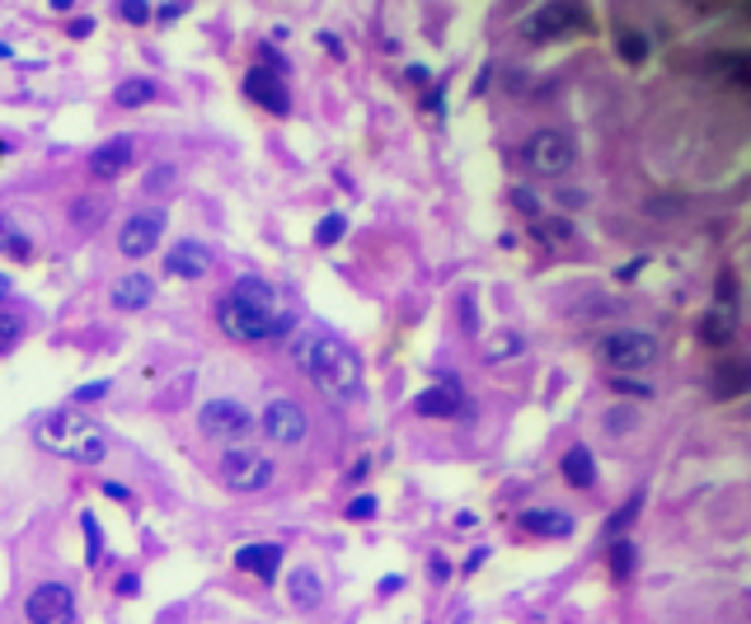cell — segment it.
Wrapping results in <instances>:
<instances>
[{
	"instance_id": "cell-33",
	"label": "cell",
	"mask_w": 751,
	"mask_h": 624,
	"mask_svg": "<svg viewBox=\"0 0 751 624\" xmlns=\"http://www.w3.org/2000/svg\"><path fill=\"white\" fill-rule=\"evenodd\" d=\"M634 517H639V497H630V503H624V507L616 512V517H610V536H616V530H624Z\"/></svg>"
},
{
	"instance_id": "cell-11",
	"label": "cell",
	"mask_w": 751,
	"mask_h": 624,
	"mask_svg": "<svg viewBox=\"0 0 751 624\" xmlns=\"http://www.w3.org/2000/svg\"><path fill=\"white\" fill-rule=\"evenodd\" d=\"M245 95L254 99L259 108H269V113H277V118H287V113H291V95H287V81H282V75H273V71H263V67H254V71H249V81H245Z\"/></svg>"
},
{
	"instance_id": "cell-14",
	"label": "cell",
	"mask_w": 751,
	"mask_h": 624,
	"mask_svg": "<svg viewBox=\"0 0 751 624\" xmlns=\"http://www.w3.org/2000/svg\"><path fill=\"white\" fill-rule=\"evenodd\" d=\"M128 165H132V136H114V142H104L99 151L90 155V175L94 179H118V175H128Z\"/></svg>"
},
{
	"instance_id": "cell-18",
	"label": "cell",
	"mask_w": 751,
	"mask_h": 624,
	"mask_svg": "<svg viewBox=\"0 0 751 624\" xmlns=\"http://www.w3.org/2000/svg\"><path fill=\"white\" fill-rule=\"evenodd\" d=\"M151 296H155L151 273H128L114 283V310H146Z\"/></svg>"
},
{
	"instance_id": "cell-27",
	"label": "cell",
	"mask_w": 751,
	"mask_h": 624,
	"mask_svg": "<svg viewBox=\"0 0 751 624\" xmlns=\"http://www.w3.org/2000/svg\"><path fill=\"white\" fill-rule=\"evenodd\" d=\"M620 57L630 61V67H639V61L648 57V38L634 34V28H624V34H620Z\"/></svg>"
},
{
	"instance_id": "cell-12",
	"label": "cell",
	"mask_w": 751,
	"mask_h": 624,
	"mask_svg": "<svg viewBox=\"0 0 751 624\" xmlns=\"http://www.w3.org/2000/svg\"><path fill=\"white\" fill-rule=\"evenodd\" d=\"M165 273L169 277H188V283H198V277L212 273V249L198 244V240H179L175 249L165 254Z\"/></svg>"
},
{
	"instance_id": "cell-3",
	"label": "cell",
	"mask_w": 751,
	"mask_h": 624,
	"mask_svg": "<svg viewBox=\"0 0 751 624\" xmlns=\"http://www.w3.org/2000/svg\"><path fill=\"white\" fill-rule=\"evenodd\" d=\"M38 446L52 451L61 460H75V465H99L108 456V428L99 418L81 413L71 404V409H52L38 418Z\"/></svg>"
},
{
	"instance_id": "cell-36",
	"label": "cell",
	"mask_w": 751,
	"mask_h": 624,
	"mask_svg": "<svg viewBox=\"0 0 751 624\" xmlns=\"http://www.w3.org/2000/svg\"><path fill=\"white\" fill-rule=\"evenodd\" d=\"M610 385L624 389V395H639V399H648V395H653V389H648L644 381H610Z\"/></svg>"
},
{
	"instance_id": "cell-6",
	"label": "cell",
	"mask_w": 751,
	"mask_h": 624,
	"mask_svg": "<svg viewBox=\"0 0 751 624\" xmlns=\"http://www.w3.org/2000/svg\"><path fill=\"white\" fill-rule=\"evenodd\" d=\"M198 428L202 436H212V442H226V446H245L249 436H254V413L245 409L240 399H207L198 413Z\"/></svg>"
},
{
	"instance_id": "cell-34",
	"label": "cell",
	"mask_w": 751,
	"mask_h": 624,
	"mask_svg": "<svg viewBox=\"0 0 751 624\" xmlns=\"http://www.w3.org/2000/svg\"><path fill=\"white\" fill-rule=\"evenodd\" d=\"M108 395V381H94V385H81L75 389V409H81V404H94V399H104Z\"/></svg>"
},
{
	"instance_id": "cell-4",
	"label": "cell",
	"mask_w": 751,
	"mask_h": 624,
	"mask_svg": "<svg viewBox=\"0 0 751 624\" xmlns=\"http://www.w3.org/2000/svg\"><path fill=\"white\" fill-rule=\"evenodd\" d=\"M657 338L653 334H644V329H610L601 343H597V357H601V367H610V371H648L653 362H657Z\"/></svg>"
},
{
	"instance_id": "cell-21",
	"label": "cell",
	"mask_w": 751,
	"mask_h": 624,
	"mask_svg": "<svg viewBox=\"0 0 751 624\" xmlns=\"http://www.w3.org/2000/svg\"><path fill=\"white\" fill-rule=\"evenodd\" d=\"M287 587H291V601L301 605V611H315V605H320V597H324V591H320V577L310 573V568H296Z\"/></svg>"
},
{
	"instance_id": "cell-39",
	"label": "cell",
	"mask_w": 751,
	"mask_h": 624,
	"mask_svg": "<svg viewBox=\"0 0 751 624\" xmlns=\"http://www.w3.org/2000/svg\"><path fill=\"white\" fill-rule=\"evenodd\" d=\"M10 287H14V283H10L5 273H0V301H5V296H10Z\"/></svg>"
},
{
	"instance_id": "cell-13",
	"label": "cell",
	"mask_w": 751,
	"mask_h": 624,
	"mask_svg": "<svg viewBox=\"0 0 751 624\" xmlns=\"http://www.w3.org/2000/svg\"><path fill=\"white\" fill-rule=\"evenodd\" d=\"M573 20H577V10H573V5H563V0H555V5H545V10L531 14L522 34H526L531 43H550V38H559V34H569Z\"/></svg>"
},
{
	"instance_id": "cell-16",
	"label": "cell",
	"mask_w": 751,
	"mask_h": 624,
	"mask_svg": "<svg viewBox=\"0 0 751 624\" xmlns=\"http://www.w3.org/2000/svg\"><path fill=\"white\" fill-rule=\"evenodd\" d=\"M461 409H465L461 385H432V389H422V395L414 399V413L418 418H451V413H461Z\"/></svg>"
},
{
	"instance_id": "cell-1",
	"label": "cell",
	"mask_w": 751,
	"mask_h": 624,
	"mask_svg": "<svg viewBox=\"0 0 751 624\" xmlns=\"http://www.w3.org/2000/svg\"><path fill=\"white\" fill-rule=\"evenodd\" d=\"M216 320H222V329L235 343H273L291 329V315L282 305L277 287L263 283V277H240L222 301V310H216Z\"/></svg>"
},
{
	"instance_id": "cell-24",
	"label": "cell",
	"mask_w": 751,
	"mask_h": 624,
	"mask_svg": "<svg viewBox=\"0 0 751 624\" xmlns=\"http://www.w3.org/2000/svg\"><path fill=\"white\" fill-rule=\"evenodd\" d=\"M155 99V81H122L114 89V104L118 108H141V104H151Z\"/></svg>"
},
{
	"instance_id": "cell-20",
	"label": "cell",
	"mask_w": 751,
	"mask_h": 624,
	"mask_svg": "<svg viewBox=\"0 0 751 624\" xmlns=\"http://www.w3.org/2000/svg\"><path fill=\"white\" fill-rule=\"evenodd\" d=\"M522 352H526V338L512 334V329H498V334H489V343H484V357H489V362H512V357H522Z\"/></svg>"
},
{
	"instance_id": "cell-9",
	"label": "cell",
	"mask_w": 751,
	"mask_h": 624,
	"mask_svg": "<svg viewBox=\"0 0 751 624\" xmlns=\"http://www.w3.org/2000/svg\"><path fill=\"white\" fill-rule=\"evenodd\" d=\"M306 432H310V418L296 399L273 395L269 404H263V436H273L277 446H301Z\"/></svg>"
},
{
	"instance_id": "cell-25",
	"label": "cell",
	"mask_w": 751,
	"mask_h": 624,
	"mask_svg": "<svg viewBox=\"0 0 751 624\" xmlns=\"http://www.w3.org/2000/svg\"><path fill=\"white\" fill-rule=\"evenodd\" d=\"M0 249H5L10 259H34V244H28V236H20L14 230V221L5 212H0Z\"/></svg>"
},
{
	"instance_id": "cell-35",
	"label": "cell",
	"mask_w": 751,
	"mask_h": 624,
	"mask_svg": "<svg viewBox=\"0 0 751 624\" xmlns=\"http://www.w3.org/2000/svg\"><path fill=\"white\" fill-rule=\"evenodd\" d=\"M348 517H353V521L376 517V497H353V503H348Z\"/></svg>"
},
{
	"instance_id": "cell-30",
	"label": "cell",
	"mask_w": 751,
	"mask_h": 624,
	"mask_svg": "<svg viewBox=\"0 0 751 624\" xmlns=\"http://www.w3.org/2000/svg\"><path fill=\"white\" fill-rule=\"evenodd\" d=\"M20 334H24V320L20 315H0V352H10L14 343H20Z\"/></svg>"
},
{
	"instance_id": "cell-31",
	"label": "cell",
	"mask_w": 751,
	"mask_h": 624,
	"mask_svg": "<svg viewBox=\"0 0 751 624\" xmlns=\"http://www.w3.org/2000/svg\"><path fill=\"white\" fill-rule=\"evenodd\" d=\"M99 212H104V202L81 197V202L71 207V221H75V226H94V221H99Z\"/></svg>"
},
{
	"instance_id": "cell-38",
	"label": "cell",
	"mask_w": 751,
	"mask_h": 624,
	"mask_svg": "<svg viewBox=\"0 0 751 624\" xmlns=\"http://www.w3.org/2000/svg\"><path fill=\"white\" fill-rule=\"evenodd\" d=\"M606 428H610V432H624V428H630V413H610Z\"/></svg>"
},
{
	"instance_id": "cell-40",
	"label": "cell",
	"mask_w": 751,
	"mask_h": 624,
	"mask_svg": "<svg viewBox=\"0 0 751 624\" xmlns=\"http://www.w3.org/2000/svg\"><path fill=\"white\" fill-rule=\"evenodd\" d=\"M75 5V0H52V10H71Z\"/></svg>"
},
{
	"instance_id": "cell-32",
	"label": "cell",
	"mask_w": 751,
	"mask_h": 624,
	"mask_svg": "<svg viewBox=\"0 0 751 624\" xmlns=\"http://www.w3.org/2000/svg\"><path fill=\"white\" fill-rule=\"evenodd\" d=\"M118 14L128 24H151V5H146V0H118Z\"/></svg>"
},
{
	"instance_id": "cell-8",
	"label": "cell",
	"mask_w": 751,
	"mask_h": 624,
	"mask_svg": "<svg viewBox=\"0 0 751 624\" xmlns=\"http://www.w3.org/2000/svg\"><path fill=\"white\" fill-rule=\"evenodd\" d=\"M28 624H75V591L67 583H38L24 597Z\"/></svg>"
},
{
	"instance_id": "cell-17",
	"label": "cell",
	"mask_w": 751,
	"mask_h": 624,
	"mask_svg": "<svg viewBox=\"0 0 751 624\" xmlns=\"http://www.w3.org/2000/svg\"><path fill=\"white\" fill-rule=\"evenodd\" d=\"M235 568L254 573V577H263V583H273L277 568H282V544H245V550L235 554Z\"/></svg>"
},
{
	"instance_id": "cell-15",
	"label": "cell",
	"mask_w": 751,
	"mask_h": 624,
	"mask_svg": "<svg viewBox=\"0 0 751 624\" xmlns=\"http://www.w3.org/2000/svg\"><path fill=\"white\" fill-rule=\"evenodd\" d=\"M522 530L526 536H540V540H563V536H573V517L559 507H526Z\"/></svg>"
},
{
	"instance_id": "cell-23",
	"label": "cell",
	"mask_w": 751,
	"mask_h": 624,
	"mask_svg": "<svg viewBox=\"0 0 751 624\" xmlns=\"http://www.w3.org/2000/svg\"><path fill=\"white\" fill-rule=\"evenodd\" d=\"M634 564H639V544L634 540H616V544H610V577H616V583H624V577L634 573Z\"/></svg>"
},
{
	"instance_id": "cell-22",
	"label": "cell",
	"mask_w": 751,
	"mask_h": 624,
	"mask_svg": "<svg viewBox=\"0 0 751 624\" xmlns=\"http://www.w3.org/2000/svg\"><path fill=\"white\" fill-rule=\"evenodd\" d=\"M732 291H724V310H710V320H704V343H728L732 338Z\"/></svg>"
},
{
	"instance_id": "cell-28",
	"label": "cell",
	"mask_w": 751,
	"mask_h": 624,
	"mask_svg": "<svg viewBox=\"0 0 751 624\" xmlns=\"http://www.w3.org/2000/svg\"><path fill=\"white\" fill-rule=\"evenodd\" d=\"M536 236H540L545 244H563V240L573 236V226L563 221V216H555V221H536Z\"/></svg>"
},
{
	"instance_id": "cell-26",
	"label": "cell",
	"mask_w": 751,
	"mask_h": 624,
	"mask_svg": "<svg viewBox=\"0 0 751 624\" xmlns=\"http://www.w3.org/2000/svg\"><path fill=\"white\" fill-rule=\"evenodd\" d=\"M742 367L738 362H724V371H718V381H714V399H732L742 389Z\"/></svg>"
},
{
	"instance_id": "cell-7",
	"label": "cell",
	"mask_w": 751,
	"mask_h": 624,
	"mask_svg": "<svg viewBox=\"0 0 751 624\" xmlns=\"http://www.w3.org/2000/svg\"><path fill=\"white\" fill-rule=\"evenodd\" d=\"M222 479L235 493H259V489H269L273 483V460L254 446H230L226 460H222Z\"/></svg>"
},
{
	"instance_id": "cell-19",
	"label": "cell",
	"mask_w": 751,
	"mask_h": 624,
	"mask_svg": "<svg viewBox=\"0 0 751 624\" xmlns=\"http://www.w3.org/2000/svg\"><path fill=\"white\" fill-rule=\"evenodd\" d=\"M559 470H563V479H569L573 489H592V479H597V465H592L587 446H569V451H563Z\"/></svg>"
},
{
	"instance_id": "cell-37",
	"label": "cell",
	"mask_w": 751,
	"mask_h": 624,
	"mask_svg": "<svg viewBox=\"0 0 751 624\" xmlns=\"http://www.w3.org/2000/svg\"><path fill=\"white\" fill-rule=\"evenodd\" d=\"M67 34H71V38H90V34H94V20H71Z\"/></svg>"
},
{
	"instance_id": "cell-5",
	"label": "cell",
	"mask_w": 751,
	"mask_h": 624,
	"mask_svg": "<svg viewBox=\"0 0 751 624\" xmlns=\"http://www.w3.org/2000/svg\"><path fill=\"white\" fill-rule=\"evenodd\" d=\"M573 160H577V146H573V136L559 132V128H540V132L522 146V165L531 169V175H540V179L569 175Z\"/></svg>"
},
{
	"instance_id": "cell-10",
	"label": "cell",
	"mask_w": 751,
	"mask_h": 624,
	"mask_svg": "<svg viewBox=\"0 0 751 624\" xmlns=\"http://www.w3.org/2000/svg\"><path fill=\"white\" fill-rule=\"evenodd\" d=\"M160 236H165V212L160 207H146V212H132L128 221H122V230H118V249L128 259H146L155 244H160Z\"/></svg>"
},
{
	"instance_id": "cell-29",
	"label": "cell",
	"mask_w": 751,
	"mask_h": 624,
	"mask_svg": "<svg viewBox=\"0 0 751 624\" xmlns=\"http://www.w3.org/2000/svg\"><path fill=\"white\" fill-rule=\"evenodd\" d=\"M343 230H348V221H343L338 212H329L324 221H320V230H315V244H334V240H343Z\"/></svg>"
},
{
	"instance_id": "cell-2",
	"label": "cell",
	"mask_w": 751,
	"mask_h": 624,
	"mask_svg": "<svg viewBox=\"0 0 751 624\" xmlns=\"http://www.w3.org/2000/svg\"><path fill=\"white\" fill-rule=\"evenodd\" d=\"M296 362L306 367V376L315 381L324 399H353L362 389V357H357L338 334L324 329H306L296 338Z\"/></svg>"
}]
</instances>
